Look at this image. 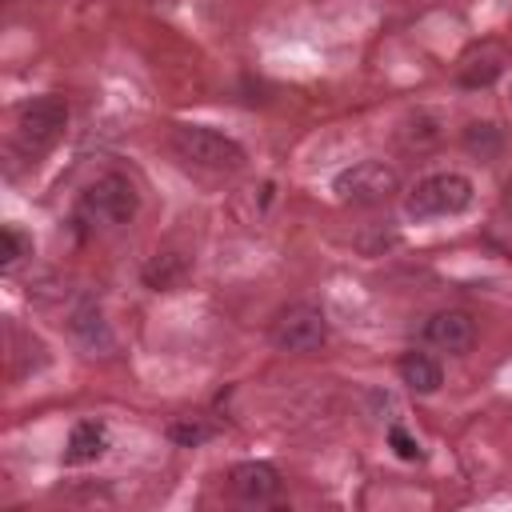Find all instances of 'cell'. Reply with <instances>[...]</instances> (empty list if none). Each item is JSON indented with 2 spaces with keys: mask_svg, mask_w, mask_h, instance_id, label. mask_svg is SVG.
I'll list each match as a JSON object with an SVG mask.
<instances>
[{
  "mask_svg": "<svg viewBox=\"0 0 512 512\" xmlns=\"http://www.w3.org/2000/svg\"><path fill=\"white\" fill-rule=\"evenodd\" d=\"M188 276H192L188 256H184V252H172V248L156 252V256L140 268V280H144L152 292H172V288H180Z\"/></svg>",
  "mask_w": 512,
  "mask_h": 512,
  "instance_id": "12",
  "label": "cell"
},
{
  "mask_svg": "<svg viewBox=\"0 0 512 512\" xmlns=\"http://www.w3.org/2000/svg\"><path fill=\"white\" fill-rule=\"evenodd\" d=\"M268 340L280 348V352H292V356H312L328 344V316L320 304L312 300H296L288 308H280L272 316V328H268Z\"/></svg>",
  "mask_w": 512,
  "mask_h": 512,
  "instance_id": "3",
  "label": "cell"
},
{
  "mask_svg": "<svg viewBox=\"0 0 512 512\" xmlns=\"http://www.w3.org/2000/svg\"><path fill=\"white\" fill-rule=\"evenodd\" d=\"M212 436H216V424L204 420V416H176V420L168 424V440L180 444V448H200V444H208Z\"/></svg>",
  "mask_w": 512,
  "mask_h": 512,
  "instance_id": "16",
  "label": "cell"
},
{
  "mask_svg": "<svg viewBox=\"0 0 512 512\" xmlns=\"http://www.w3.org/2000/svg\"><path fill=\"white\" fill-rule=\"evenodd\" d=\"M332 192H336L340 204L376 208V204H388L400 192V172L392 164H384V160H360V164L344 168L332 180Z\"/></svg>",
  "mask_w": 512,
  "mask_h": 512,
  "instance_id": "4",
  "label": "cell"
},
{
  "mask_svg": "<svg viewBox=\"0 0 512 512\" xmlns=\"http://www.w3.org/2000/svg\"><path fill=\"white\" fill-rule=\"evenodd\" d=\"M108 452V424L104 420H80L68 432L64 444V464H92Z\"/></svg>",
  "mask_w": 512,
  "mask_h": 512,
  "instance_id": "11",
  "label": "cell"
},
{
  "mask_svg": "<svg viewBox=\"0 0 512 512\" xmlns=\"http://www.w3.org/2000/svg\"><path fill=\"white\" fill-rule=\"evenodd\" d=\"M228 480H232L236 500H244V504H268L280 492V472L268 460H244L232 468Z\"/></svg>",
  "mask_w": 512,
  "mask_h": 512,
  "instance_id": "9",
  "label": "cell"
},
{
  "mask_svg": "<svg viewBox=\"0 0 512 512\" xmlns=\"http://www.w3.org/2000/svg\"><path fill=\"white\" fill-rule=\"evenodd\" d=\"M68 332L88 348V352H112V328H108V320H104V312H100V304L96 300H80L72 312H68Z\"/></svg>",
  "mask_w": 512,
  "mask_h": 512,
  "instance_id": "10",
  "label": "cell"
},
{
  "mask_svg": "<svg viewBox=\"0 0 512 512\" xmlns=\"http://www.w3.org/2000/svg\"><path fill=\"white\" fill-rule=\"evenodd\" d=\"M460 144H464V152H472L476 160H496V156L504 152L508 136H504V128H500L496 120H468L464 132H460Z\"/></svg>",
  "mask_w": 512,
  "mask_h": 512,
  "instance_id": "14",
  "label": "cell"
},
{
  "mask_svg": "<svg viewBox=\"0 0 512 512\" xmlns=\"http://www.w3.org/2000/svg\"><path fill=\"white\" fill-rule=\"evenodd\" d=\"M64 124H68V104L60 96H32L16 112V140L28 156H44L64 136Z\"/></svg>",
  "mask_w": 512,
  "mask_h": 512,
  "instance_id": "6",
  "label": "cell"
},
{
  "mask_svg": "<svg viewBox=\"0 0 512 512\" xmlns=\"http://www.w3.org/2000/svg\"><path fill=\"white\" fill-rule=\"evenodd\" d=\"M28 248H32V244H28V240H24V236H20V232L8 224V228L0 232V268H4V272H12Z\"/></svg>",
  "mask_w": 512,
  "mask_h": 512,
  "instance_id": "17",
  "label": "cell"
},
{
  "mask_svg": "<svg viewBox=\"0 0 512 512\" xmlns=\"http://www.w3.org/2000/svg\"><path fill=\"white\" fill-rule=\"evenodd\" d=\"M440 136H444L440 116H436V112H424V108L408 112L404 124H400V144L412 148V152H428L432 144H440Z\"/></svg>",
  "mask_w": 512,
  "mask_h": 512,
  "instance_id": "15",
  "label": "cell"
},
{
  "mask_svg": "<svg viewBox=\"0 0 512 512\" xmlns=\"http://www.w3.org/2000/svg\"><path fill=\"white\" fill-rule=\"evenodd\" d=\"M472 204V180L464 172H432L416 180V188L404 196V212L412 220H440L460 216Z\"/></svg>",
  "mask_w": 512,
  "mask_h": 512,
  "instance_id": "2",
  "label": "cell"
},
{
  "mask_svg": "<svg viewBox=\"0 0 512 512\" xmlns=\"http://www.w3.org/2000/svg\"><path fill=\"white\" fill-rule=\"evenodd\" d=\"M508 60H512V48L504 40H480L456 60V84L460 88H488L504 76Z\"/></svg>",
  "mask_w": 512,
  "mask_h": 512,
  "instance_id": "7",
  "label": "cell"
},
{
  "mask_svg": "<svg viewBox=\"0 0 512 512\" xmlns=\"http://www.w3.org/2000/svg\"><path fill=\"white\" fill-rule=\"evenodd\" d=\"M424 340H428L436 352L464 356V352L476 344V320H472L464 308H444V312H432V316L424 320Z\"/></svg>",
  "mask_w": 512,
  "mask_h": 512,
  "instance_id": "8",
  "label": "cell"
},
{
  "mask_svg": "<svg viewBox=\"0 0 512 512\" xmlns=\"http://www.w3.org/2000/svg\"><path fill=\"white\" fill-rule=\"evenodd\" d=\"M168 144L184 164L204 168V172H236L248 160L244 148L232 136H224L216 128H204V124H176L168 132Z\"/></svg>",
  "mask_w": 512,
  "mask_h": 512,
  "instance_id": "1",
  "label": "cell"
},
{
  "mask_svg": "<svg viewBox=\"0 0 512 512\" xmlns=\"http://www.w3.org/2000/svg\"><path fill=\"white\" fill-rule=\"evenodd\" d=\"M388 444L396 448V456H400V460H420V444H416L404 428H396V424L388 428Z\"/></svg>",
  "mask_w": 512,
  "mask_h": 512,
  "instance_id": "18",
  "label": "cell"
},
{
  "mask_svg": "<svg viewBox=\"0 0 512 512\" xmlns=\"http://www.w3.org/2000/svg\"><path fill=\"white\" fill-rule=\"evenodd\" d=\"M136 208H140V192H136V184H132L128 176H120V172L96 176V180L84 188V196H80V216H88L92 224H108V228L128 224V220L136 216Z\"/></svg>",
  "mask_w": 512,
  "mask_h": 512,
  "instance_id": "5",
  "label": "cell"
},
{
  "mask_svg": "<svg viewBox=\"0 0 512 512\" xmlns=\"http://www.w3.org/2000/svg\"><path fill=\"white\" fill-rule=\"evenodd\" d=\"M500 204H504V212H508V216H512V180H508V184H504V196H500Z\"/></svg>",
  "mask_w": 512,
  "mask_h": 512,
  "instance_id": "19",
  "label": "cell"
},
{
  "mask_svg": "<svg viewBox=\"0 0 512 512\" xmlns=\"http://www.w3.org/2000/svg\"><path fill=\"white\" fill-rule=\"evenodd\" d=\"M396 368H400V380H404L416 396H432V392H440V384H444V368H440V360L428 356V352H404Z\"/></svg>",
  "mask_w": 512,
  "mask_h": 512,
  "instance_id": "13",
  "label": "cell"
}]
</instances>
